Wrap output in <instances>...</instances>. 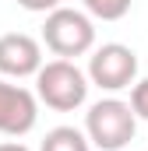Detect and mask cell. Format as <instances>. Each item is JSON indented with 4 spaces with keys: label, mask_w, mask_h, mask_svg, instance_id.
<instances>
[{
    "label": "cell",
    "mask_w": 148,
    "mask_h": 151,
    "mask_svg": "<svg viewBox=\"0 0 148 151\" xmlns=\"http://www.w3.org/2000/svg\"><path fill=\"white\" fill-rule=\"evenodd\" d=\"M88 88H92L88 74H85L74 60H64V56L42 63V70L36 74L39 102H46V106L57 109V113H71V109H78V106H85Z\"/></svg>",
    "instance_id": "cell-1"
},
{
    "label": "cell",
    "mask_w": 148,
    "mask_h": 151,
    "mask_svg": "<svg viewBox=\"0 0 148 151\" xmlns=\"http://www.w3.org/2000/svg\"><path fill=\"white\" fill-rule=\"evenodd\" d=\"M85 134L99 151H123L138 134V113L131 102L99 99L85 113Z\"/></svg>",
    "instance_id": "cell-2"
},
{
    "label": "cell",
    "mask_w": 148,
    "mask_h": 151,
    "mask_svg": "<svg viewBox=\"0 0 148 151\" xmlns=\"http://www.w3.org/2000/svg\"><path fill=\"white\" fill-rule=\"evenodd\" d=\"M42 42H46L49 53H57L64 60L92 53V46H95L92 14L78 11V7H57V11H49L46 25H42Z\"/></svg>",
    "instance_id": "cell-3"
},
{
    "label": "cell",
    "mask_w": 148,
    "mask_h": 151,
    "mask_svg": "<svg viewBox=\"0 0 148 151\" xmlns=\"http://www.w3.org/2000/svg\"><path fill=\"white\" fill-rule=\"evenodd\" d=\"M88 81L102 91H123L138 84V53L123 42H106L88 56Z\"/></svg>",
    "instance_id": "cell-4"
},
{
    "label": "cell",
    "mask_w": 148,
    "mask_h": 151,
    "mask_svg": "<svg viewBox=\"0 0 148 151\" xmlns=\"http://www.w3.org/2000/svg\"><path fill=\"white\" fill-rule=\"evenodd\" d=\"M39 119V95H32L21 84L0 81V134L25 137Z\"/></svg>",
    "instance_id": "cell-5"
},
{
    "label": "cell",
    "mask_w": 148,
    "mask_h": 151,
    "mask_svg": "<svg viewBox=\"0 0 148 151\" xmlns=\"http://www.w3.org/2000/svg\"><path fill=\"white\" fill-rule=\"evenodd\" d=\"M42 70V46L25 32L0 35V74L4 77H36Z\"/></svg>",
    "instance_id": "cell-6"
},
{
    "label": "cell",
    "mask_w": 148,
    "mask_h": 151,
    "mask_svg": "<svg viewBox=\"0 0 148 151\" xmlns=\"http://www.w3.org/2000/svg\"><path fill=\"white\" fill-rule=\"evenodd\" d=\"M39 151H92V141H88V134L78 130V127H53V130L42 137Z\"/></svg>",
    "instance_id": "cell-7"
},
{
    "label": "cell",
    "mask_w": 148,
    "mask_h": 151,
    "mask_svg": "<svg viewBox=\"0 0 148 151\" xmlns=\"http://www.w3.org/2000/svg\"><path fill=\"white\" fill-rule=\"evenodd\" d=\"M81 7H85L92 18H102V21H120V18H127L131 0H81Z\"/></svg>",
    "instance_id": "cell-8"
},
{
    "label": "cell",
    "mask_w": 148,
    "mask_h": 151,
    "mask_svg": "<svg viewBox=\"0 0 148 151\" xmlns=\"http://www.w3.org/2000/svg\"><path fill=\"white\" fill-rule=\"evenodd\" d=\"M131 106H134L138 119H145V123H148V77H145V81H138V84L131 88Z\"/></svg>",
    "instance_id": "cell-9"
},
{
    "label": "cell",
    "mask_w": 148,
    "mask_h": 151,
    "mask_svg": "<svg viewBox=\"0 0 148 151\" xmlns=\"http://www.w3.org/2000/svg\"><path fill=\"white\" fill-rule=\"evenodd\" d=\"M64 0H18V7H25V11H32V14H49V11H57Z\"/></svg>",
    "instance_id": "cell-10"
},
{
    "label": "cell",
    "mask_w": 148,
    "mask_h": 151,
    "mask_svg": "<svg viewBox=\"0 0 148 151\" xmlns=\"http://www.w3.org/2000/svg\"><path fill=\"white\" fill-rule=\"evenodd\" d=\"M0 151H32V148H25L21 141H4V144H0Z\"/></svg>",
    "instance_id": "cell-11"
}]
</instances>
